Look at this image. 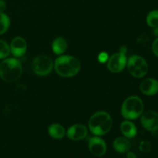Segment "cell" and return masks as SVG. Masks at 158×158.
<instances>
[{
  "instance_id": "1",
  "label": "cell",
  "mask_w": 158,
  "mask_h": 158,
  "mask_svg": "<svg viewBox=\"0 0 158 158\" xmlns=\"http://www.w3.org/2000/svg\"><path fill=\"white\" fill-rule=\"evenodd\" d=\"M113 126L110 114L106 111H98L93 114L88 122L89 130L94 136L100 137L110 132Z\"/></svg>"
},
{
  "instance_id": "2",
  "label": "cell",
  "mask_w": 158,
  "mask_h": 158,
  "mask_svg": "<svg viewBox=\"0 0 158 158\" xmlns=\"http://www.w3.org/2000/svg\"><path fill=\"white\" fill-rule=\"evenodd\" d=\"M56 73L60 77H72L78 74L81 64L78 59L69 55H60L54 62Z\"/></svg>"
},
{
  "instance_id": "3",
  "label": "cell",
  "mask_w": 158,
  "mask_h": 158,
  "mask_svg": "<svg viewBox=\"0 0 158 158\" xmlns=\"http://www.w3.org/2000/svg\"><path fill=\"white\" fill-rule=\"evenodd\" d=\"M23 74L21 62L15 58L4 59L0 63V77L6 83L15 82Z\"/></svg>"
},
{
  "instance_id": "4",
  "label": "cell",
  "mask_w": 158,
  "mask_h": 158,
  "mask_svg": "<svg viewBox=\"0 0 158 158\" xmlns=\"http://www.w3.org/2000/svg\"><path fill=\"white\" fill-rule=\"evenodd\" d=\"M143 110V100L137 96H131L122 103L121 115L126 120H136L141 116Z\"/></svg>"
},
{
  "instance_id": "5",
  "label": "cell",
  "mask_w": 158,
  "mask_h": 158,
  "mask_svg": "<svg viewBox=\"0 0 158 158\" xmlns=\"http://www.w3.org/2000/svg\"><path fill=\"white\" fill-rule=\"evenodd\" d=\"M128 72L135 78H143L148 72V65L146 60L138 55L131 56L127 63Z\"/></svg>"
},
{
  "instance_id": "6",
  "label": "cell",
  "mask_w": 158,
  "mask_h": 158,
  "mask_svg": "<svg viewBox=\"0 0 158 158\" xmlns=\"http://www.w3.org/2000/svg\"><path fill=\"white\" fill-rule=\"evenodd\" d=\"M54 68V63L50 57L46 55H40L33 59L32 63V71L40 77L47 76Z\"/></svg>"
},
{
  "instance_id": "7",
  "label": "cell",
  "mask_w": 158,
  "mask_h": 158,
  "mask_svg": "<svg viewBox=\"0 0 158 158\" xmlns=\"http://www.w3.org/2000/svg\"><path fill=\"white\" fill-rule=\"evenodd\" d=\"M127 58L126 54L118 52L109 57L106 62V66L110 72L113 73H119L127 66Z\"/></svg>"
},
{
  "instance_id": "8",
  "label": "cell",
  "mask_w": 158,
  "mask_h": 158,
  "mask_svg": "<svg viewBox=\"0 0 158 158\" xmlns=\"http://www.w3.org/2000/svg\"><path fill=\"white\" fill-rule=\"evenodd\" d=\"M140 123L145 130L151 132L158 131V113L154 110H148L140 116Z\"/></svg>"
},
{
  "instance_id": "9",
  "label": "cell",
  "mask_w": 158,
  "mask_h": 158,
  "mask_svg": "<svg viewBox=\"0 0 158 158\" xmlns=\"http://www.w3.org/2000/svg\"><path fill=\"white\" fill-rule=\"evenodd\" d=\"M66 134L69 140L79 141L86 138L88 135V129L84 124L76 123L68 128Z\"/></svg>"
},
{
  "instance_id": "10",
  "label": "cell",
  "mask_w": 158,
  "mask_h": 158,
  "mask_svg": "<svg viewBox=\"0 0 158 158\" xmlns=\"http://www.w3.org/2000/svg\"><path fill=\"white\" fill-rule=\"evenodd\" d=\"M88 148H89V152L96 157H102L106 154V142L97 136L91 137L89 139L88 142Z\"/></svg>"
},
{
  "instance_id": "11",
  "label": "cell",
  "mask_w": 158,
  "mask_h": 158,
  "mask_svg": "<svg viewBox=\"0 0 158 158\" xmlns=\"http://www.w3.org/2000/svg\"><path fill=\"white\" fill-rule=\"evenodd\" d=\"M10 52L16 58L24 56L27 49V43L25 39L21 36H16L12 40L10 44Z\"/></svg>"
},
{
  "instance_id": "12",
  "label": "cell",
  "mask_w": 158,
  "mask_h": 158,
  "mask_svg": "<svg viewBox=\"0 0 158 158\" xmlns=\"http://www.w3.org/2000/svg\"><path fill=\"white\" fill-rule=\"evenodd\" d=\"M140 90L146 96H154L158 93V80L154 78H148L141 82Z\"/></svg>"
},
{
  "instance_id": "13",
  "label": "cell",
  "mask_w": 158,
  "mask_h": 158,
  "mask_svg": "<svg viewBox=\"0 0 158 158\" xmlns=\"http://www.w3.org/2000/svg\"><path fill=\"white\" fill-rule=\"evenodd\" d=\"M120 131L125 137L132 139L136 137L137 133V127L131 120H126L120 123Z\"/></svg>"
},
{
  "instance_id": "14",
  "label": "cell",
  "mask_w": 158,
  "mask_h": 158,
  "mask_svg": "<svg viewBox=\"0 0 158 158\" xmlns=\"http://www.w3.org/2000/svg\"><path fill=\"white\" fill-rule=\"evenodd\" d=\"M113 147L117 152L120 154H125L130 151L131 144L128 138L125 137H119L114 140Z\"/></svg>"
},
{
  "instance_id": "15",
  "label": "cell",
  "mask_w": 158,
  "mask_h": 158,
  "mask_svg": "<svg viewBox=\"0 0 158 158\" xmlns=\"http://www.w3.org/2000/svg\"><path fill=\"white\" fill-rule=\"evenodd\" d=\"M48 134L52 138L60 140L66 135V130L60 123H52L48 127Z\"/></svg>"
},
{
  "instance_id": "16",
  "label": "cell",
  "mask_w": 158,
  "mask_h": 158,
  "mask_svg": "<svg viewBox=\"0 0 158 158\" xmlns=\"http://www.w3.org/2000/svg\"><path fill=\"white\" fill-rule=\"evenodd\" d=\"M67 42L63 37H57L52 43V50L56 55L60 56L67 49Z\"/></svg>"
},
{
  "instance_id": "17",
  "label": "cell",
  "mask_w": 158,
  "mask_h": 158,
  "mask_svg": "<svg viewBox=\"0 0 158 158\" xmlns=\"http://www.w3.org/2000/svg\"><path fill=\"white\" fill-rule=\"evenodd\" d=\"M10 26V19L5 12H0V35L7 32Z\"/></svg>"
},
{
  "instance_id": "18",
  "label": "cell",
  "mask_w": 158,
  "mask_h": 158,
  "mask_svg": "<svg viewBox=\"0 0 158 158\" xmlns=\"http://www.w3.org/2000/svg\"><path fill=\"white\" fill-rule=\"evenodd\" d=\"M147 24L151 28H155L158 26V9L151 11L147 15Z\"/></svg>"
},
{
  "instance_id": "19",
  "label": "cell",
  "mask_w": 158,
  "mask_h": 158,
  "mask_svg": "<svg viewBox=\"0 0 158 158\" xmlns=\"http://www.w3.org/2000/svg\"><path fill=\"white\" fill-rule=\"evenodd\" d=\"M10 46L5 40L0 39V60L7 58L10 54Z\"/></svg>"
},
{
  "instance_id": "20",
  "label": "cell",
  "mask_w": 158,
  "mask_h": 158,
  "mask_svg": "<svg viewBox=\"0 0 158 158\" xmlns=\"http://www.w3.org/2000/svg\"><path fill=\"white\" fill-rule=\"evenodd\" d=\"M139 150L143 153L150 152L151 150V143L148 140H143V141L140 142V145H139Z\"/></svg>"
},
{
  "instance_id": "21",
  "label": "cell",
  "mask_w": 158,
  "mask_h": 158,
  "mask_svg": "<svg viewBox=\"0 0 158 158\" xmlns=\"http://www.w3.org/2000/svg\"><path fill=\"white\" fill-rule=\"evenodd\" d=\"M108 59H109V56L106 52H102L99 54L98 60L100 63H106V62H107Z\"/></svg>"
},
{
  "instance_id": "22",
  "label": "cell",
  "mask_w": 158,
  "mask_h": 158,
  "mask_svg": "<svg viewBox=\"0 0 158 158\" xmlns=\"http://www.w3.org/2000/svg\"><path fill=\"white\" fill-rule=\"evenodd\" d=\"M152 51L154 55L158 57V38L156 39L152 44Z\"/></svg>"
},
{
  "instance_id": "23",
  "label": "cell",
  "mask_w": 158,
  "mask_h": 158,
  "mask_svg": "<svg viewBox=\"0 0 158 158\" xmlns=\"http://www.w3.org/2000/svg\"><path fill=\"white\" fill-rule=\"evenodd\" d=\"M6 9V2L5 0H0V12H4Z\"/></svg>"
},
{
  "instance_id": "24",
  "label": "cell",
  "mask_w": 158,
  "mask_h": 158,
  "mask_svg": "<svg viewBox=\"0 0 158 158\" xmlns=\"http://www.w3.org/2000/svg\"><path fill=\"white\" fill-rule=\"evenodd\" d=\"M127 158H137V155H136L134 152L128 151V152L127 153Z\"/></svg>"
},
{
  "instance_id": "25",
  "label": "cell",
  "mask_w": 158,
  "mask_h": 158,
  "mask_svg": "<svg viewBox=\"0 0 158 158\" xmlns=\"http://www.w3.org/2000/svg\"><path fill=\"white\" fill-rule=\"evenodd\" d=\"M120 52H121V53H123V54H126L127 52V47L125 46H123L120 47V51H119Z\"/></svg>"
},
{
  "instance_id": "26",
  "label": "cell",
  "mask_w": 158,
  "mask_h": 158,
  "mask_svg": "<svg viewBox=\"0 0 158 158\" xmlns=\"http://www.w3.org/2000/svg\"><path fill=\"white\" fill-rule=\"evenodd\" d=\"M153 32H154V35H156V36L158 38V26H157V27L154 28V31H153Z\"/></svg>"
}]
</instances>
